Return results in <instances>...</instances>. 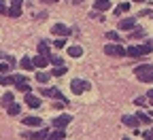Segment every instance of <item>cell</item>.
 I'll list each match as a JSON object with an SVG mask.
<instances>
[{"mask_svg": "<svg viewBox=\"0 0 153 140\" xmlns=\"http://www.w3.org/2000/svg\"><path fill=\"white\" fill-rule=\"evenodd\" d=\"M134 104H136V106H145V98H136V100H134Z\"/></svg>", "mask_w": 153, "mask_h": 140, "instance_id": "d6a6232c", "label": "cell"}, {"mask_svg": "<svg viewBox=\"0 0 153 140\" xmlns=\"http://www.w3.org/2000/svg\"><path fill=\"white\" fill-rule=\"evenodd\" d=\"M104 53H106V55H113V57H123V55H126V49H123L121 45H117V43H115V45L108 43V45L104 47Z\"/></svg>", "mask_w": 153, "mask_h": 140, "instance_id": "7a4b0ae2", "label": "cell"}, {"mask_svg": "<svg viewBox=\"0 0 153 140\" xmlns=\"http://www.w3.org/2000/svg\"><path fill=\"white\" fill-rule=\"evenodd\" d=\"M0 85H15V76H0Z\"/></svg>", "mask_w": 153, "mask_h": 140, "instance_id": "484cf974", "label": "cell"}, {"mask_svg": "<svg viewBox=\"0 0 153 140\" xmlns=\"http://www.w3.org/2000/svg\"><path fill=\"white\" fill-rule=\"evenodd\" d=\"M151 106H153V102H151Z\"/></svg>", "mask_w": 153, "mask_h": 140, "instance_id": "b9f144b4", "label": "cell"}, {"mask_svg": "<svg viewBox=\"0 0 153 140\" xmlns=\"http://www.w3.org/2000/svg\"><path fill=\"white\" fill-rule=\"evenodd\" d=\"M51 2H60V0H51Z\"/></svg>", "mask_w": 153, "mask_h": 140, "instance_id": "74e56055", "label": "cell"}, {"mask_svg": "<svg viewBox=\"0 0 153 140\" xmlns=\"http://www.w3.org/2000/svg\"><path fill=\"white\" fill-rule=\"evenodd\" d=\"M47 57H49V62H51V64H55V66H64V62H62V57H60V55H55V53H49Z\"/></svg>", "mask_w": 153, "mask_h": 140, "instance_id": "ffe728a7", "label": "cell"}, {"mask_svg": "<svg viewBox=\"0 0 153 140\" xmlns=\"http://www.w3.org/2000/svg\"><path fill=\"white\" fill-rule=\"evenodd\" d=\"M0 102H2L4 106H9V104H13V93L9 91V93H4L2 98H0Z\"/></svg>", "mask_w": 153, "mask_h": 140, "instance_id": "cb8c5ba5", "label": "cell"}, {"mask_svg": "<svg viewBox=\"0 0 153 140\" xmlns=\"http://www.w3.org/2000/svg\"><path fill=\"white\" fill-rule=\"evenodd\" d=\"M22 2H24V0H11L9 17H19V15H22Z\"/></svg>", "mask_w": 153, "mask_h": 140, "instance_id": "52a82bcc", "label": "cell"}, {"mask_svg": "<svg viewBox=\"0 0 153 140\" xmlns=\"http://www.w3.org/2000/svg\"><path fill=\"white\" fill-rule=\"evenodd\" d=\"M43 96H47V98H55V100H60V102L66 104V98L62 96L60 89H55V87H47V89H43Z\"/></svg>", "mask_w": 153, "mask_h": 140, "instance_id": "8992f818", "label": "cell"}, {"mask_svg": "<svg viewBox=\"0 0 153 140\" xmlns=\"http://www.w3.org/2000/svg\"><path fill=\"white\" fill-rule=\"evenodd\" d=\"M70 121H72V117H70V115H60V117H55V119H53V127H55V130H64Z\"/></svg>", "mask_w": 153, "mask_h": 140, "instance_id": "5b68a950", "label": "cell"}, {"mask_svg": "<svg viewBox=\"0 0 153 140\" xmlns=\"http://www.w3.org/2000/svg\"><path fill=\"white\" fill-rule=\"evenodd\" d=\"M49 76H51L49 72H36V81H38V83H47Z\"/></svg>", "mask_w": 153, "mask_h": 140, "instance_id": "603a6c76", "label": "cell"}, {"mask_svg": "<svg viewBox=\"0 0 153 140\" xmlns=\"http://www.w3.org/2000/svg\"><path fill=\"white\" fill-rule=\"evenodd\" d=\"M32 62H34V68H47V64H49V57L47 55H41V53H38L34 59H32Z\"/></svg>", "mask_w": 153, "mask_h": 140, "instance_id": "30bf717a", "label": "cell"}, {"mask_svg": "<svg viewBox=\"0 0 153 140\" xmlns=\"http://www.w3.org/2000/svg\"><path fill=\"white\" fill-rule=\"evenodd\" d=\"M51 32H53L55 36H60V38H66V36L70 34V28L64 26V24H55V26L51 28Z\"/></svg>", "mask_w": 153, "mask_h": 140, "instance_id": "ba28073f", "label": "cell"}, {"mask_svg": "<svg viewBox=\"0 0 153 140\" xmlns=\"http://www.w3.org/2000/svg\"><path fill=\"white\" fill-rule=\"evenodd\" d=\"M134 72H136L138 81H143V83H153V66H151V64H143V66H138Z\"/></svg>", "mask_w": 153, "mask_h": 140, "instance_id": "6da1fadb", "label": "cell"}, {"mask_svg": "<svg viewBox=\"0 0 153 140\" xmlns=\"http://www.w3.org/2000/svg\"><path fill=\"white\" fill-rule=\"evenodd\" d=\"M134 2H143V0H134Z\"/></svg>", "mask_w": 153, "mask_h": 140, "instance_id": "f35d334b", "label": "cell"}, {"mask_svg": "<svg viewBox=\"0 0 153 140\" xmlns=\"http://www.w3.org/2000/svg\"><path fill=\"white\" fill-rule=\"evenodd\" d=\"M24 125H28V127H43V119H38V117H26L24 119Z\"/></svg>", "mask_w": 153, "mask_h": 140, "instance_id": "8fae6325", "label": "cell"}, {"mask_svg": "<svg viewBox=\"0 0 153 140\" xmlns=\"http://www.w3.org/2000/svg\"><path fill=\"white\" fill-rule=\"evenodd\" d=\"M104 36L108 38V41H113V43H119V41H121V36H119L117 32H106Z\"/></svg>", "mask_w": 153, "mask_h": 140, "instance_id": "d4e9b609", "label": "cell"}, {"mask_svg": "<svg viewBox=\"0 0 153 140\" xmlns=\"http://www.w3.org/2000/svg\"><path fill=\"white\" fill-rule=\"evenodd\" d=\"M64 138H66L64 130H55V132H51V134H49V138H47V140H64Z\"/></svg>", "mask_w": 153, "mask_h": 140, "instance_id": "2e32d148", "label": "cell"}, {"mask_svg": "<svg viewBox=\"0 0 153 140\" xmlns=\"http://www.w3.org/2000/svg\"><path fill=\"white\" fill-rule=\"evenodd\" d=\"M19 66H22V70H32L34 68V62H32L30 57H24L22 62H19Z\"/></svg>", "mask_w": 153, "mask_h": 140, "instance_id": "e0dca14e", "label": "cell"}, {"mask_svg": "<svg viewBox=\"0 0 153 140\" xmlns=\"http://www.w3.org/2000/svg\"><path fill=\"white\" fill-rule=\"evenodd\" d=\"M15 87L19 89V91H24V93H30V83H28V79L26 76H22V74H15Z\"/></svg>", "mask_w": 153, "mask_h": 140, "instance_id": "3957f363", "label": "cell"}, {"mask_svg": "<svg viewBox=\"0 0 153 140\" xmlns=\"http://www.w3.org/2000/svg\"><path fill=\"white\" fill-rule=\"evenodd\" d=\"M26 106H30V108H38V106H41V100H38L36 96L26 93Z\"/></svg>", "mask_w": 153, "mask_h": 140, "instance_id": "5bb4252c", "label": "cell"}, {"mask_svg": "<svg viewBox=\"0 0 153 140\" xmlns=\"http://www.w3.org/2000/svg\"><path fill=\"white\" fill-rule=\"evenodd\" d=\"M145 140H153V132H147L145 134Z\"/></svg>", "mask_w": 153, "mask_h": 140, "instance_id": "e575fe53", "label": "cell"}, {"mask_svg": "<svg viewBox=\"0 0 153 140\" xmlns=\"http://www.w3.org/2000/svg\"><path fill=\"white\" fill-rule=\"evenodd\" d=\"M134 26H136V19H132V17L121 19V21H119V28H121V30H132Z\"/></svg>", "mask_w": 153, "mask_h": 140, "instance_id": "9a60e30c", "label": "cell"}, {"mask_svg": "<svg viewBox=\"0 0 153 140\" xmlns=\"http://www.w3.org/2000/svg\"><path fill=\"white\" fill-rule=\"evenodd\" d=\"M53 45H55V47H57V49H62V47H64V45H66V41H64V38H57V41H55V43H53Z\"/></svg>", "mask_w": 153, "mask_h": 140, "instance_id": "f546056e", "label": "cell"}, {"mask_svg": "<svg viewBox=\"0 0 153 140\" xmlns=\"http://www.w3.org/2000/svg\"><path fill=\"white\" fill-rule=\"evenodd\" d=\"M140 36H145V30H140V28L134 30L132 34H128V38H140Z\"/></svg>", "mask_w": 153, "mask_h": 140, "instance_id": "f1b7e54d", "label": "cell"}, {"mask_svg": "<svg viewBox=\"0 0 153 140\" xmlns=\"http://www.w3.org/2000/svg\"><path fill=\"white\" fill-rule=\"evenodd\" d=\"M4 72H9V64H7V62L0 64V74H4Z\"/></svg>", "mask_w": 153, "mask_h": 140, "instance_id": "1f68e13d", "label": "cell"}, {"mask_svg": "<svg viewBox=\"0 0 153 140\" xmlns=\"http://www.w3.org/2000/svg\"><path fill=\"white\" fill-rule=\"evenodd\" d=\"M130 11V2H121L117 9H115V15H121V13H128Z\"/></svg>", "mask_w": 153, "mask_h": 140, "instance_id": "44dd1931", "label": "cell"}, {"mask_svg": "<svg viewBox=\"0 0 153 140\" xmlns=\"http://www.w3.org/2000/svg\"><path fill=\"white\" fill-rule=\"evenodd\" d=\"M121 121H123V125L136 127V125H138V117H136V115H123V117H121Z\"/></svg>", "mask_w": 153, "mask_h": 140, "instance_id": "4fadbf2b", "label": "cell"}, {"mask_svg": "<svg viewBox=\"0 0 153 140\" xmlns=\"http://www.w3.org/2000/svg\"><path fill=\"white\" fill-rule=\"evenodd\" d=\"M136 117H138V121H143L145 125H147V123H151V117H149V115H145L143 110H140V113H136Z\"/></svg>", "mask_w": 153, "mask_h": 140, "instance_id": "4316f807", "label": "cell"}, {"mask_svg": "<svg viewBox=\"0 0 153 140\" xmlns=\"http://www.w3.org/2000/svg\"><path fill=\"white\" fill-rule=\"evenodd\" d=\"M151 117H153V113H151Z\"/></svg>", "mask_w": 153, "mask_h": 140, "instance_id": "60d3db41", "label": "cell"}, {"mask_svg": "<svg viewBox=\"0 0 153 140\" xmlns=\"http://www.w3.org/2000/svg\"><path fill=\"white\" fill-rule=\"evenodd\" d=\"M68 55H72V57H81V55H83V49H81L79 45H74V47H68Z\"/></svg>", "mask_w": 153, "mask_h": 140, "instance_id": "ac0fdd59", "label": "cell"}, {"mask_svg": "<svg viewBox=\"0 0 153 140\" xmlns=\"http://www.w3.org/2000/svg\"><path fill=\"white\" fill-rule=\"evenodd\" d=\"M126 55H128V57H140V55H147V53H145L143 45H140V47H134V45H130V47L126 49Z\"/></svg>", "mask_w": 153, "mask_h": 140, "instance_id": "9c48e42d", "label": "cell"}, {"mask_svg": "<svg viewBox=\"0 0 153 140\" xmlns=\"http://www.w3.org/2000/svg\"><path fill=\"white\" fill-rule=\"evenodd\" d=\"M147 98L151 100V102H153V89H149V93H147Z\"/></svg>", "mask_w": 153, "mask_h": 140, "instance_id": "d590c367", "label": "cell"}, {"mask_svg": "<svg viewBox=\"0 0 153 140\" xmlns=\"http://www.w3.org/2000/svg\"><path fill=\"white\" fill-rule=\"evenodd\" d=\"M53 76H62V74H66V66H55V70L51 72Z\"/></svg>", "mask_w": 153, "mask_h": 140, "instance_id": "83f0119b", "label": "cell"}, {"mask_svg": "<svg viewBox=\"0 0 153 140\" xmlns=\"http://www.w3.org/2000/svg\"><path fill=\"white\" fill-rule=\"evenodd\" d=\"M72 2H74V4H81V2H83V0H72Z\"/></svg>", "mask_w": 153, "mask_h": 140, "instance_id": "8d00e7d4", "label": "cell"}, {"mask_svg": "<svg viewBox=\"0 0 153 140\" xmlns=\"http://www.w3.org/2000/svg\"><path fill=\"white\" fill-rule=\"evenodd\" d=\"M0 13H9V9L4 7V0H0Z\"/></svg>", "mask_w": 153, "mask_h": 140, "instance_id": "836d02e7", "label": "cell"}, {"mask_svg": "<svg viewBox=\"0 0 153 140\" xmlns=\"http://www.w3.org/2000/svg\"><path fill=\"white\" fill-rule=\"evenodd\" d=\"M38 53H41V55H49V43H47V41H41V43H38Z\"/></svg>", "mask_w": 153, "mask_h": 140, "instance_id": "d6986e66", "label": "cell"}, {"mask_svg": "<svg viewBox=\"0 0 153 140\" xmlns=\"http://www.w3.org/2000/svg\"><path fill=\"white\" fill-rule=\"evenodd\" d=\"M111 9V0H94V11H108Z\"/></svg>", "mask_w": 153, "mask_h": 140, "instance_id": "7c38bea8", "label": "cell"}, {"mask_svg": "<svg viewBox=\"0 0 153 140\" xmlns=\"http://www.w3.org/2000/svg\"><path fill=\"white\" fill-rule=\"evenodd\" d=\"M87 87H89V83H87V81H81V79H74V81L70 83V89H72V93H76V96L83 93Z\"/></svg>", "mask_w": 153, "mask_h": 140, "instance_id": "277c9868", "label": "cell"}, {"mask_svg": "<svg viewBox=\"0 0 153 140\" xmlns=\"http://www.w3.org/2000/svg\"><path fill=\"white\" fill-rule=\"evenodd\" d=\"M123 140H132V138H123Z\"/></svg>", "mask_w": 153, "mask_h": 140, "instance_id": "ab89813d", "label": "cell"}, {"mask_svg": "<svg viewBox=\"0 0 153 140\" xmlns=\"http://www.w3.org/2000/svg\"><path fill=\"white\" fill-rule=\"evenodd\" d=\"M19 110H22V106H19V104H15V102L7 106V113H9V115H19Z\"/></svg>", "mask_w": 153, "mask_h": 140, "instance_id": "7402d4cb", "label": "cell"}, {"mask_svg": "<svg viewBox=\"0 0 153 140\" xmlns=\"http://www.w3.org/2000/svg\"><path fill=\"white\" fill-rule=\"evenodd\" d=\"M143 49H145V53H151V51H153V43H145Z\"/></svg>", "mask_w": 153, "mask_h": 140, "instance_id": "4dcf8cb0", "label": "cell"}]
</instances>
